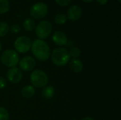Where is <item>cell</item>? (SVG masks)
<instances>
[{"mask_svg": "<svg viewBox=\"0 0 121 120\" xmlns=\"http://www.w3.org/2000/svg\"><path fill=\"white\" fill-rule=\"evenodd\" d=\"M31 51L33 56L39 61L45 62L50 57V48L43 40L35 39L31 44Z\"/></svg>", "mask_w": 121, "mask_h": 120, "instance_id": "obj_1", "label": "cell"}, {"mask_svg": "<svg viewBox=\"0 0 121 120\" xmlns=\"http://www.w3.org/2000/svg\"><path fill=\"white\" fill-rule=\"evenodd\" d=\"M52 62L57 66H63L68 64L70 60L69 51L65 47H57L52 52Z\"/></svg>", "mask_w": 121, "mask_h": 120, "instance_id": "obj_2", "label": "cell"}, {"mask_svg": "<svg viewBox=\"0 0 121 120\" xmlns=\"http://www.w3.org/2000/svg\"><path fill=\"white\" fill-rule=\"evenodd\" d=\"M30 81L33 87L44 88L48 83V76L45 71L40 69H35L30 75Z\"/></svg>", "mask_w": 121, "mask_h": 120, "instance_id": "obj_3", "label": "cell"}, {"mask_svg": "<svg viewBox=\"0 0 121 120\" xmlns=\"http://www.w3.org/2000/svg\"><path fill=\"white\" fill-rule=\"evenodd\" d=\"M0 59L1 63L9 68L16 67L19 62V55L18 52L11 49L4 50L2 52Z\"/></svg>", "mask_w": 121, "mask_h": 120, "instance_id": "obj_4", "label": "cell"}, {"mask_svg": "<svg viewBox=\"0 0 121 120\" xmlns=\"http://www.w3.org/2000/svg\"><path fill=\"white\" fill-rule=\"evenodd\" d=\"M52 31V25L48 21H41L35 26V34L40 40L48 38Z\"/></svg>", "mask_w": 121, "mask_h": 120, "instance_id": "obj_5", "label": "cell"}, {"mask_svg": "<svg viewBox=\"0 0 121 120\" xmlns=\"http://www.w3.org/2000/svg\"><path fill=\"white\" fill-rule=\"evenodd\" d=\"M48 12V5L43 2L39 1L34 4L30 8V16L36 20L43 18Z\"/></svg>", "mask_w": 121, "mask_h": 120, "instance_id": "obj_6", "label": "cell"}, {"mask_svg": "<svg viewBox=\"0 0 121 120\" xmlns=\"http://www.w3.org/2000/svg\"><path fill=\"white\" fill-rule=\"evenodd\" d=\"M32 42L30 39L27 36H19L14 41V47L17 52L26 53L30 51L31 48Z\"/></svg>", "mask_w": 121, "mask_h": 120, "instance_id": "obj_7", "label": "cell"}, {"mask_svg": "<svg viewBox=\"0 0 121 120\" xmlns=\"http://www.w3.org/2000/svg\"><path fill=\"white\" fill-rule=\"evenodd\" d=\"M6 78L10 83L13 84H16L21 82V81L22 80L23 73L19 68H17L16 66L12 67L7 71Z\"/></svg>", "mask_w": 121, "mask_h": 120, "instance_id": "obj_8", "label": "cell"}, {"mask_svg": "<svg viewBox=\"0 0 121 120\" xmlns=\"http://www.w3.org/2000/svg\"><path fill=\"white\" fill-rule=\"evenodd\" d=\"M20 69L24 71H33L36 65V62L34 58L30 56H26L23 57L18 62Z\"/></svg>", "mask_w": 121, "mask_h": 120, "instance_id": "obj_9", "label": "cell"}, {"mask_svg": "<svg viewBox=\"0 0 121 120\" xmlns=\"http://www.w3.org/2000/svg\"><path fill=\"white\" fill-rule=\"evenodd\" d=\"M67 18L71 21H77L82 16V8L79 5L71 6L67 12Z\"/></svg>", "mask_w": 121, "mask_h": 120, "instance_id": "obj_10", "label": "cell"}, {"mask_svg": "<svg viewBox=\"0 0 121 120\" xmlns=\"http://www.w3.org/2000/svg\"><path fill=\"white\" fill-rule=\"evenodd\" d=\"M52 40L54 44L57 46H59V47H62V46L67 45L68 42V39L66 34L60 30H57L53 33L52 36Z\"/></svg>", "mask_w": 121, "mask_h": 120, "instance_id": "obj_11", "label": "cell"}, {"mask_svg": "<svg viewBox=\"0 0 121 120\" xmlns=\"http://www.w3.org/2000/svg\"><path fill=\"white\" fill-rule=\"evenodd\" d=\"M69 66L71 71H72L74 73L78 74L80 73L84 68V64L82 62L77 59V58H73L71 60H69Z\"/></svg>", "mask_w": 121, "mask_h": 120, "instance_id": "obj_12", "label": "cell"}, {"mask_svg": "<svg viewBox=\"0 0 121 120\" xmlns=\"http://www.w3.org/2000/svg\"><path fill=\"white\" fill-rule=\"evenodd\" d=\"M35 93V87L30 85H27L24 86L21 90V95L25 98H32Z\"/></svg>", "mask_w": 121, "mask_h": 120, "instance_id": "obj_13", "label": "cell"}, {"mask_svg": "<svg viewBox=\"0 0 121 120\" xmlns=\"http://www.w3.org/2000/svg\"><path fill=\"white\" fill-rule=\"evenodd\" d=\"M23 26L26 31H32L35 28V21L31 18H27L23 21Z\"/></svg>", "mask_w": 121, "mask_h": 120, "instance_id": "obj_14", "label": "cell"}, {"mask_svg": "<svg viewBox=\"0 0 121 120\" xmlns=\"http://www.w3.org/2000/svg\"><path fill=\"white\" fill-rule=\"evenodd\" d=\"M43 97L46 99L52 98L55 95V88L52 86H45L42 91Z\"/></svg>", "mask_w": 121, "mask_h": 120, "instance_id": "obj_15", "label": "cell"}, {"mask_svg": "<svg viewBox=\"0 0 121 120\" xmlns=\"http://www.w3.org/2000/svg\"><path fill=\"white\" fill-rule=\"evenodd\" d=\"M67 16L63 13H58L55 15L54 18V21L55 23L58 25H63L67 22Z\"/></svg>", "mask_w": 121, "mask_h": 120, "instance_id": "obj_16", "label": "cell"}, {"mask_svg": "<svg viewBox=\"0 0 121 120\" xmlns=\"http://www.w3.org/2000/svg\"><path fill=\"white\" fill-rule=\"evenodd\" d=\"M10 9V4L9 0H0V13H7Z\"/></svg>", "mask_w": 121, "mask_h": 120, "instance_id": "obj_17", "label": "cell"}, {"mask_svg": "<svg viewBox=\"0 0 121 120\" xmlns=\"http://www.w3.org/2000/svg\"><path fill=\"white\" fill-rule=\"evenodd\" d=\"M9 31V25L6 22H0V37L5 36Z\"/></svg>", "mask_w": 121, "mask_h": 120, "instance_id": "obj_18", "label": "cell"}, {"mask_svg": "<svg viewBox=\"0 0 121 120\" xmlns=\"http://www.w3.org/2000/svg\"><path fill=\"white\" fill-rule=\"evenodd\" d=\"M69 56L73 57V58H77L79 57H80L81 54H82V51L80 50V48H79L78 47H72L70 50L69 51Z\"/></svg>", "mask_w": 121, "mask_h": 120, "instance_id": "obj_19", "label": "cell"}, {"mask_svg": "<svg viewBox=\"0 0 121 120\" xmlns=\"http://www.w3.org/2000/svg\"><path fill=\"white\" fill-rule=\"evenodd\" d=\"M9 120V114L8 110L3 107H0V120Z\"/></svg>", "mask_w": 121, "mask_h": 120, "instance_id": "obj_20", "label": "cell"}, {"mask_svg": "<svg viewBox=\"0 0 121 120\" xmlns=\"http://www.w3.org/2000/svg\"><path fill=\"white\" fill-rule=\"evenodd\" d=\"M9 30L13 33V34H17L20 32L21 30V28L19 26V25L18 24H13L10 28H9Z\"/></svg>", "mask_w": 121, "mask_h": 120, "instance_id": "obj_21", "label": "cell"}, {"mask_svg": "<svg viewBox=\"0 0 121 120\" xmlns=\"http://www.w3.org/2000/svg\"><path fill=\"white\" fill-rule=\"evenodd\" d=\"M72 0H55L56 3L60 6H68Z\"/></svg>", "mask_w": 121, "mask_h": 120, "instance_id": "obj_22", "label": "cell"}, {"mask_svg": "<svg viewBox=\"0 0 121 120\" xmlns=\"http://www.w3.org/2000/svg\"><path fill=\"white\" fill-rule=\"evenodd\" d=\"M7 85V81L2 76H0V90L4 88Z\"/></svg>", "mask_w": 121, "mask_h": 120, "instance_id": "obj_23", "label": "cell"}, {"mask_svg": "<svg viewBox=\"0 0 121 120\" xmlns=\"http://www.w3.org/2000/svg\"><path fill=\"white\" fill-rule=\"evenodd\" d=\"M96 1L100 5H106L108 1V0H96Z\"/></svg>", "mask_w": 121, "mask_h": 120, "instance_id": "obj_24", "label": "cell"}, {"mask_svg": "<svg viewBox=\"0 0 121 120\" xmlns=\"http://www.w3.org/2000/svg\"><path fill=\"white\" fill-rule=\"evenodd\" d=\"M82 120H95L94 119H93L92 117H85L84 118H82Z\"/></svg>", "mask_w": 121, "mask_h": 120, "instance_id": "obj_25", "label": "cell"}, {"mask_svg": "<svg viewBox=\"0 0 121 120\" xmlns=\"http://www.w3.org/2000/svg\"><path fill=\"white\" fill-rule=\"evenodd\" d=\"M82 1H84V2H85V3H91V2H92L94 0H82Z\"/></svg>", "mask_w": 121, "mask_h": 120, "instance_id": "obj_26", "label": "cell"}, {"mask_svg": "<svg viewBox=\"0 0 121 120\" xmlns=\"http://www.w3.org/2000/svg\"><path fill=\"white\" fill-rule=\"evenodd\" d=\"M1 49H2V44H1V41L0 40V52H1Z\"/></svg>", "mask_w": 121, "mask_h": 120, "instance_id": "obj_27", "label": "cell"}, {"mask_svg": "<svg viewBox=\"0 0 121 120\" xmlns=\"http://www.w3.org/2000/svg\"><path fill=\"white\" fill-rule=\"evenodd\" d=\"M118 2H119V3H121V0H118Z\"/></svg>", "mask_w": 121, "mask_h": 120, "instance_id": "obj_28", "label": "cell"}, {"mask_svg": "<svg viewBox=\"0 0 121 120\" xmlns=\"http://www.w3.org/2000/svg\"></svg>", "mask_w": 121, "mask_h": 120, "instance_id": "obj_29", "label": "cell"}]
</instances>
